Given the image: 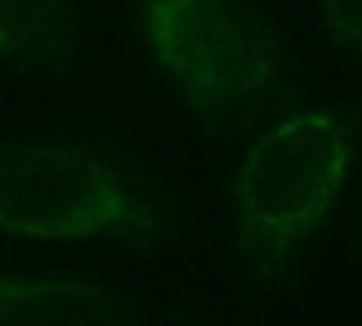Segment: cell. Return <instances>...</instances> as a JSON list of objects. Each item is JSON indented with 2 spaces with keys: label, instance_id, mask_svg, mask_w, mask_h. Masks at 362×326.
Instances as JSON below:
<instances>
[{
  "label": "cell",
  "instance_id": "obj_1",
  "mask_svg": "<svg viewBox=\"0 0 362 326\" xmlns=\"http://www.w3.org/2000/svg\"><path fill=\"white\" fill-rule=\"evenodd\" d=\"M354 163L351 128L329 110L291 113L264 128L235 175L238 255L274 276L336 207Z\"/></svg>",
  "mask_w": 362,
  "mask_h": 326
},
{
  "label": "cell",
  "instance_id": "obj_2",
  "mask_svg": "<svg viewBox=\"0 0 362 326\" xmlns=\"http://www.w3.org/2000/svg\"><path fill=\"white\" fill-rule=\"evenodd\" d=\"M0 231L33 241L160 237V205L113 157L69 140L0 143Z\"/></svg>",
  "mask_w": 362,
  "mask_h": 326
},
{
  "label": "cell",
  "instance_id": "obj_3",
  "mask_svg": "<svg viewBox=\"0 0 362 326\" xmlns=\"http://www.w3.org/2000/svg\"><path fill=\"white\" fill-rule=\"evenodd\" d=\"M137 27L158 68L205 116L250 110L282 86V44L247 0H137Z\"/></svg>",
  "mask_w": 362,
  "mask_h": 326
},
{
  "label": "cell",
  "instance_id": "obj_4",
  "mask_svg": "<svg viewBox=\"0 0 362 326\" xmlns=\"http://www.w3.org/2000/svg\"><path fill=\"white\" fill-rule=\"evenodd\" d=\"M131 306L93 279L0 273V326H125Z\"/></svg>",
  "mask_w": 362,
  "mask_h": 326
},
{
  "label": "cell",
  "instance_id": "obj_5",
  "mask_svg": "<svg viewBox=\"0 0 362 326\" xmlns=\"http://www.w3.org/2000/svg\"><path fill=\"white\" fill-rule=\"evenodd\" d=\"M74 42L69 0H0V63L54 66Z\"/></svg>",
  "mask_w": 362,
  "mask_h": 326
},
{
  "label": "cell",
  "instance_id": "obj_6",
  "mask_svg": "<svg viewBox=\"0 0 362 326\" xmlns=\"http://www.w3.org/2000/svg\"><path fill=\"white\" fill-rule=\"evenodd\" d=\"M327 33L341 48L362 56V0H318Z\"/></svg>",
  "mask_w": 362,
  "mask_h": 326
}]
</instances>
